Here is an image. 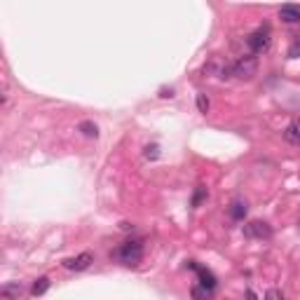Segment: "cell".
<instances>
[{
	"mask_svg": "<svg viewBox=\"0 0 300 300\" xmlns=\"http://www.w3.org/2000/svg\"><path fill=\"white\" fill-rule=\"evenodd\" d=\"M246 45H249V50L253 52V54H263V52H267V47H270V28L267 26L256 28L253 33H249Z\"/></svg>",
	"mask_w": 300,
	"mask_h": 300,
	"instance_id": "cell-3",
	"label": "cell"
},
{
	"mask_svg": "<svg viewBox=\"0 0 300 300\" xmlns=\"http://www.w3.org/2000/svg\"><path fill=\"white\" fill-rule=\"evenodd\" d=\"M22 293H24V289H22V284H19V282L5 284V286L0 289V295H3V298H19Z\"/></svg>",
	"mask_w": 300,
	"mask_h": 300,
	"instance_id": "cell-10",
	"label": "cell"
},
{
	"mask_svg": "<svg viewBox=\"0 0 300 300\" xmlns=\"http://www.w3.org/2000/svg\"><path fill=\"white\" fill-rule=\"evenodd\" d=\"M157 150H160V145H157V143H153V145H145V153H143V155L148 157V160H155V157L160 155Z\"/></svg>",
	"mask_w": 300,
	"mask_h": 300,
	"instance_id": "cell-15",
	"label": "cell"
},
{
	"mask_svg": "<svg viewBox=\"0 0 300 300\" xmlns=\"http://www.w3.org/2000/svg\"><path fill=\"white\" fill-rule=\"evenodd\" d=\"M244 234L249 239H270L272 237V228L263 221H251L244 225Z\"/></svg>",
	"mask_w": 300,
	"mask_h": 300,
	"instance_id": "cell-4",
	"label": "cell"
},
{
	"mask_svg": "<svg viewBox=\"0 0 300 300\" xmlns=\"http://www.w3.org/2000/svg\"><path fill=\"white\" fill-rule=\"evenodd\" d=\"M160 96H164V99L169 96V99H172V96H174V89H162V92H160Z\"/></svg>",
	"mask_w": 300,
	"mask_h": 300,
	"instance_id": "cell-18",
	"label": "cell"
},
{
	"mask_svg": "<svg viewBox=\"0 0 300 300\" xmlns=\"http://www.w3.org/2000/svg\"><path fill=\"white\" fill-rule=\"evenodd\" d=\"M202 200H206V188H197L192 195V206H200Z\"/></svg>",
	"mask_w": 300,
	"mask_h": 300,
	"instance_id": "cell-13",
	"label": "cell"
},
{
	"mask_svg": "<svg viewBox=\"0 0 300 300\" xmlns=\"http://www.w3.org/2000/svg\"><path fill=\"white\" fill-rule=\"evenodd\" d=\"M78 132H82L87 139H96V136H99V127H96L94 122H89V120L78 124Z\"/></svg>",
	"mask_w": 300,
	"mask_h": 300,
	"instance_id": "cell-12",
	"label": "cell"
},
{
	"mask_svg": "<svg viewBox=\"0 0 300 300\" xmlns=\"http://www.w3.org/2000/svg\"><path fill=\"white\" fill-rule=\"evenodd\" d=\"M111 258L115 263H120V265H129V267L139 265L143 261V242L141 239H127V242H122L113 251Z\"/></svg>",
	"mask_w": 300,
	"mask_h": 300,
	"instance_id": "cell-1",
	"label": "cell"
},
{
	"mask_svg": "<svg viewBox=\"0 0 300 300\" xmlns=\"http://www.w3.org/2000/svg\"><path fill=\"white\" fill-rule=\"evenodd\" d=\"M246 211H249V206H246L244 200H234L232 204L228 206V213H230V218H232V221H244Z\"/></svg>",
	"mask_w": 300,
	"mask_h": 300,
	"instance_id": "cell-8",
	"label": "cell"
},
{
	"mask_svg": "<svg viewBox=\"0 0 300 300\" xmlns=\"http://www.w3.org/2000/svg\"><path fill=\"white\" fill-rule=\"evenodd\" d=\"M279 19L284 24H300V5H282L279 7Z\"/></svg>",
	"mask_w": 300,
	"mask_h": 300,
	"instance_id": "cell-7",
	"label": "cell"
},
{
	"mask_svg": "<svg viewBox=\"0 0 300 300\" xmlns=\"http://www.w3.org/2000/svg\"><path fill=\"white\" fill-rule=\"evenodd\" d=\"M197 108H200V113L209 111V99H206V94H197Z\"/></svg>",
	"mask_w": 300,
	"mask_h": 300,
	"instance_id": "cell-16",
	"label": "cell"
},
{
	"mask_svg": "<svg viewBox=\"0 0 300 300\" xmlns=\"http://www.w3.org/2000/svg\"><path fill=\"white\" fill-rule=\"evenodd\" d=\"M258 71V59L256 56H242L237 61L230 63V75L232 78H239V80H249L253 78Z\"/></svg>",
	"mask_w": 300,
	"mask_h": 300,
	"instance_id": "cell-2",
	"label": "cell"
},
{
	"mask_svg": "<svg viewBox=\"0 0 300 300\" xmlns=\"http://www.w3.org/2000/svg\"><path fill=\"white\" fill-rule=\"evenodd\" d=\"M92 263H94V253L84 251V253H80V256L66 258V261H63V267L71 270V272H82V270H87V267L92 265Z\"/></svg>",
	"mask_w": 300,
	"mask_h": 300,
	"instance_id": "cell-5",
	"label": "cell"
},
{
	"mask_svg": "<svg viewBox=\"0 0 300 300\" xmlns=\"http://www.w3.org/2000/svg\"><path fill=\"white\" fill-rule=\"evenodd\" d=\"M284 139L291 145H300V120H291L289 127L284 129Z\"/></svg>",
	"mask_w": 300,
	"mask_h": 300,
	"instance_id": "cell-9",
	"label": "cell"
},
{
	"mask_svg": "<svg viewBox=\"0 0 300 300\" xmlns=\"http://www.w3.org/2000/svg\"><path fill=\"white\" fill-rule=\"evenodd\" d=\"M265 298H284V293H282V291H267Z\"/></svg>",
	"mask_w": 300,
	"mask_h": 300,
	"instance_id": "cell-17",
	"label": "cell"
},
{
	"mask_svg": "<svg viewBox=\"0 0 300 300\" xmlns=\"http://www.w3.org/2000/svg\"><path fill=\"white\" fill-rule=\"evenodd\" d=\"M188 267H190V270H195V272H197V279H200V286H204V289H209V291H216V286H218V279L213 277V272H209L206 267L197 265V263H195V261H190V263H188Z\"/></svg>",
	"mask_w": 300,
	"mask_h": 300,
	"instance_id": "cell-6",
	"label": "cell"
},
{
	"mask_svg": "<svg viewBox=\"0 0 300 300\" xmlns=\"http://www.w3.org/2000/svg\"><path fill=\"white\" fill-rule=\"evenodd\" d=\"M289 56H291V59L300 56V35H295L293 42H291V47H289Z\"/></svg>",
	"mask_w": 300,
	"mask_h": 300,
	"instance_id": "cell-14",
	"label": "cell"
},
{
	"mask_svg": "<svg viewBox=\"0 0 300 300\" xmlns=\"http://www.w3.org/2000/svg\"><path fill=\"white\" fill-rule=\"evenodd\" d=\"M50 291V277H38L31 286V295H45Z\"/></svg>",
	"mask_w": 300,
	"mask_h": 300,
	"instance_id": "cell-11",
	"label": "cell"
}]
</instances>
